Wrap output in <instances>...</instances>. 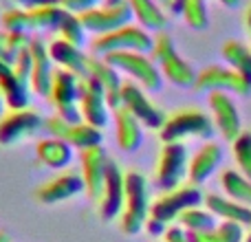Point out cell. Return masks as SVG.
I'll use <instances>...</instances> for the list:
<instances>
[{"mask_svg":"<svg viewBox=\"0 0 251 242\" xmlns=\"http://www.w3.org/2000/svg\"><path fill=\"white\" fill-rule=\"evenodd\" d=\"M150 185L148 178L139 169L126 172V194H124V209L119 214V229L126 236H137L146 227L150 216Z\"/></svg>","mask_w":251,"mask_h":242,"instance_id":"6da1fadb","label":"cell"},{"mask_svg":"<svg viewBox=\"0 0 251 242\" xmlns=\"http://www.w3.org/2000/svg\"><path fill=\"white\" fill-rule=\"evenodd\" d=\"M150 57L156 62L163 79L178 88H192L196 82V71L181 53L176 51V44L165 31H159L152 40Z\"/></svg>","mask_w":251,"mask_h":242,"instance_id":"7a4b0ae2","label":"cell"},{"mask_svg":"<svg viewBox=\"0 0 251 242\" xmlns=\"http://www.w3.org/2000/svg\"><path fill=\"white\" fill-rule=\"evenodd\" d=\"M214 130H216V125L212 121V115H207L201 108H194V106H187V108H178L174 113L165 115L159 134L163 143H183L190 137L212 139Z\"/></svg>","mask_w":251,"mask_h":242,"instance_id":"3957f363","label":"cell"},{"mask_svg":"<svg viewBox=\"0 0 251 242\" xmlns=\"http://www.w3.org/2000/svg\"><path fill=\"white\" fill-rule=\"evenodd\" d=\"M203 198L205 196H203V192L199 190V185L183 183V185L174 187V190L161 192V194L152 200L148 220H154L168 229L174 220H178V216H181L185 209L203 205Z\"/></svg>","mask_w":251,"mask_h":242,"instance_id":"277c9868","label":"cell"},{"mask_svg":"<svg viewBox=\"0 0 251 242\" xmlns=\"http://www.w3.org/2000/svg\"><path fill=\"white\" fill-rule=\"evenodd\" d=\"M152 35L139 24H124L119 29L110 31V33L95 35L91 42V48L95 55H113V53H124V51H137V53H150L152 48Z\"/></svg>","mask_w":251,"mask_h":242,"instance_id":"5b68a950","label":"cell"},{"mask_svg":"<svg viewBox=\"0 0 251 242\" xmlns=\"http://www.w3.org/2000/svg\"><path fill=\"white\" fill-rule=\"evenodd\" d=\"M106 60L119 71L128 75L134 84L150 93H159L163 88V75H161L156 62L150 57V53H137V51H124L106 55Z\"/></svg>","mask_w":251,"mask_h":242,"instance_id":"8992f818","label":"cell"},{"mask_svg":"<svg viewBox=\"0 0 251 242\" xmlns=\"http://www.w3.org/2000/svg\"><path fill=\"white\" fill-rule=\"evenodd\" d=\"M79 86H82V77L77 73L66 69H55L47 99L55 108L57 117L66 121H82V115H79Z\"/></svg>","mask_w":251,"mask_h":242,"instance_id":"52a82bcc","label":"cell"},{"mask_svg":"<svg viewBox=\"0 0 251 242\" xmlns=\"http://www.w3.org/2000/svg\"><path fill=\"white\" fill-rule=\"evenodd\" d=\"M187 165H190V156L185 143H163L154 165V178H152L154 187L168 192L183 185V178L187 176Z\"/></svg>","mask_w":251,"mask_h":242,"instance_id":"ba28073f","label":"cell"},{"mask_svg":"<svg viewBox=\"0 0 251 242\" xmlns=\"http://www.w3.org/2000/svg\"><path fill=\"white\" fill-rule=\"evenodd\" d=\"M44 130V117L33 108L9 110L7 115H0V145L11 147L18 143H25L26 139Z\"/></svg>","mask_w":251,"mask_h":242,"instance_id":"9c48e42d","label":"cell"},{"mask_svg":"<svg viewBox=\"0 0 251 242\" xmlns=\"http://www.w3.org/2000/svg\"><path fill=\"white\" fill-rule=\"evenodd\" d=\"M44 132L49 137H57L66 141L75 150H86L93 145H101V130L86 121H66L57 115L44 119Z\"/></svg>","mask_w":251,"mask_h":242,"instance_id":"30bf717a","label":"cell"},{"mask_svg":"<svg viewBox=\"0 0 251 242\" xmlns=\"http://www.w3.org/2000/svg\"><path fill=\"white\" fill-rule=\"evenodd\" d=\"M119 106H124L130 115L139 119V123L152 130H161L165 121V113L148 97L146 88H141L134 82H124L119 93Z\"/></svg>","mask_w":251,"mask_h":242,"instance_id":"8fae6325","label":"cell"},{"mask_svg":"<svg viewBox=\"0 0 251 242\" xmlns=\"http://www.w3.org/2000/svg\"><path fill=\"white\" fill-rule=\"evenodd\" d=\"M194 91L199 93H214V91H225L231 95H240V97H249L251 95V84L243 75H238L234 69L229 66H207L201 73H196V82H194Z\"/></svg>","mask_w":251,"mask_h":242,"instance_id":"7c38bea8","label":"cell"},{"mask_svg":"<svg viewBox=\"0 0 251 242\" xmlns=\"http://www.w3.org/2000/svg\"><path fill=\"white\" fill-rule=\"evenodd\" d=\"M79 115H82V121L95 125L100 130L106 128L110 117H113V110L108 106L104 88L86 75L82 77V86H79Z\"/></svg>","mask_w":251,"mask_h":242,"instance_id":"4fadbf2b","label":"cell"},{"mask_svg":"<svg viewBox=\"0 0 251 242\" xmlns=\"http://www.w3.org/2000/svg\"><path fill=\"white\" fill-rule=\"evenodd\" d=\"M79 18H82L88 33L101 35V33H110V31L119 29L124 24H130L132 22V11H130L126 0L117 4L101 2L95 9H88V11L79 13Z\"/></svg>","mask_w":251,"mask_h":242,"instance_id":"5bb4252c","label":"cell"},{"mask_svg":"<svg viewBox=\"0 0 251 242\" xmlns=\"http://www.w3.org/2000/svg\"><path fill=\"white\" fill-rule=\"evenodd\" d=\"M110 156L104 145H93L86 150H79V165H82V178H84V192L86 196L97 203L106 181V169H108Z\"/></svg>","mask_w":251,"mask_h":242,"instance_id":"9a60e30c","label":"cell"},{"mask_svg":"<svg viewBox=\"0 0 251 242\" xmlns=\"http://www.w3.org/2000/svg\"><path fill=\"white\" fill-rule=\"evenodd\" d=\"M207 104L209 113H212V121L216 125V130L221 132L223 139L234 141L240 132H243V121H240V110L236 106L231 93L225 91H214L207 93Z\"/></svg>","mask_w":251,"mask_h":242,"instance_id":"2e32d148","label":"cell"},{"mask_svg":"<svg viewBox=\"0 0 251 242\" xmlns=\"http://www.w3.org/2000/svg\"><path fill=\"white\" fill-rule=\"evenodd\" d=\"M124 194H126V172L110 159L106 169V181L100 198H97V214L101 220H115L124 209Z\"/></svg>","mask_w":251,"mask_h":242,"instance_id":"e0dca14e","label":"cell"},{"mask_svg":"<svg viewBox=\"0 0 251 242\" xmlns=\"http://www.w3.org/2000/svg\"><path fill=\"white\" fill-rule=\"evenodd\" d=\"M31 82L18 75L13 69V60L0 55V95L9 110H22L29 108L31 101Z\"/></svg>","mask_w":251,"mask_h":242,"instance_id":"ac0fdd59","label":"cell"},{"mask_svg":"<svg viewBox=\"0 0 251 242\" xmlns=\"http://www.w3.org/2000/svg\"><path fill=\"white\" fill-rule=\"evenodd\" d=\"M84 192V178L79 172L66 169V172L57 174V176L44 181L42 185L35 190V198L42 205H57L79 196Z\"/></svg>","mask_w":251,"mask_h":242,"instance_id":"d6986e66","label":"cell"},{"mask_svg":"<svg viewBox=\"0 0 251 242\" xmlns=\"http://www.w3.org/2000/svg\"><path fill=\"white\" fill-rule=\"evenodd\" d=\"M86 77H93L106 93V99H108L110 110L119 108V93H122V73L110 64L106 57L95 55L91 53L86 60Z\"/></svg>","mask_w":251,"mask_h":242,"instance_id":"ffe728a7","label":"cell"},{"mask_svg":"<svg viewBox=\"0 0 251 242\" xmlns=\"http://www.w3.org/2000/svg\"><path fill=\"white\" fill-rule=\"evenodd\" d=\"M29 53H31V91L47 99L53 73H55V64H53L51 55H49V44L42 38H33Z\"/></svg>","mask_w":251,"mask_h":242,"instance_id":"44dd1931","label":"cell"},{"mask_svg":"<svg viewBox=\"0 0 251 242\" xmlns=\"http://www.w3.org/2000/svg\"><path fill=\"white\" fill-rule=\"evenodd\" d=\"M221 161H223V147L216 141H205L190 156V165H187V178H190V183L192 185H203L218 169Z\"/></svg>","mask_w":251,"mask_h":242,"instance_id":"7402d4cb","label":"cell"},{"mask_svg":"<svg viewBox=\"0 0 251 242\" xmlns=\"http://www.w3.org/2000/svg\"><path fill=\"white\" fill-rule=\"evenodd\" d=\"M113 123H115V139H117L119 150L124 152H137L143 143V125L134 115H130L124 106L113 110Z\"/></svg>","mask_w":251,"mask_h":242,"instance_id":"603a6c76","label":"cell"},{"mask_svg":"<svg viewBox=\"0 0 251 242\" xmlns=\"http://www.w3.org/2000/svg\"><path fill=\"white\" fill-rule=\"evenodd\" d=\"M203 205L221 220L236 222V225L251 229V207H247V205L236 203L225 194H207L203 198Z\"/></svg>","mask_w":251,"mask_h":242,"instance_id":"cb8c5ba5","label":"cell"},{"mask_svg":"<svg viewBox=\"0 0 251 242\" xmlns=\"http://www.w3.org/2000/svg\"><path fill=\"white\" fill-rule=\"evenodd\" d=\"M49 55H51L53 64H55L57 69L73 71L79 77H84V73H86L88 53H84L82 47H75V44L66 42V40L55 38L49 42Z\"/></svg>","mask_w":251,"mask_h":242,"instance_id":"d4e9b609","label":"cell"},{"mask_svg":"<svg viewBox=\"0 0 251 242\" xmlns=\"http://www.w3.org/2000/svg\"><path fill=\"white\" fill-rule=\"evenodd\" d=\"M66 9L62 4H47V7L25 9V26L26 33H51L60 29Z\"/></svg>","mask_w":251,"mask_h":242,"instance_id":"484cf974","label":"cell"},{"mask_svg":"<svg viewBox=\"0 0 251 242\" xmlns=\"http://www.w3.org/2000/svg\"><path fill=\"white\" fill-rule=\"evenodd\" d=\"M126 2L132 11V20H137L139 26H143L146 31H154V33L165 29L168 11L159 0H126Z\"/></svg>","mask_w":251,"mask_h":242,"instance_id":"4316f807","label":"cell"},{"mask_svg":"<svg viewBox=\"0 0 251 242\" xmlns=\"http://www.w3.org/2000/svg\"><path fill=\"white\" fill-rule=\"evenodd\" d=\"M73 150L66 141L57 137H49L42 139V141L35 145V154H38V161L42 165H47L49 169H64L71 165L73 161Z\"/></svg>","mask_w":251,"mask_h":242,"instance_id":"83f0119b","label":"cell"},{"mask_svg":"<svg viewBox=\"0 0 251 242\" xmlns=\"http://www.w3.org/2000/svg\"><path fill=\"white\" fill-rule=\"evenodd\" d=\"M221 187H223V194L229 196L231 200L251 207V178L240 174L238 169H223Z\"/></svg>","mask_w":251,"mask_h":242,"instance_id":"f1b7e54d","label":"cell"},{"mask_svg":"<svg viewBox=\"0 0 251 242\" xmlns=\"http://www.w3.org/2000/svg\"><path fill=\"white\" fill-rule=\"evenodd\" d=\"M223 60L227 62L229 69H234L251 84V47L238 40H227L223 44Z\"/></svg>","mask_w":251,"mask_h":242,"instance_id":"f546056e","label":"cell"},{"mask_svg":"<svg viewBox=\"0 0 251 242\" xmlns=\"http://www.w3.org/2000/svg\"><path fill=\"white\" fill-rule=\"evenodd\" d=\"M190 234V231H187ZM194 242H243L245 240V227L236 225V222L221 220L216 227L207 231H199V234H190Z\"/></svg>","mask_w":251,"mask_h":242,"instance_id":"4dcf8cb0","label":"cell"},{"mask_svg":"<svg viewBox=\"0 0 251 242\" xmlns=\"http://www.w3.org/2000/svg\"><path fill=\"white\" fill-rule=\"evenodd\" d=\"M176 222H178V227H183V229L190 231V234H199V231H207V229H212V227H216L218 218L214 216L205 205L203 207L196 205V207L185 209V212L178 216Z\"/></svg>","mask_w":251,"mask_h":242,"instance_id":"1f68e13d","label":"cell"},{"mask_svg":"<svg viewBox=\"0 0 251 242\" xmlns=\"http://www.w3.org/2000/svg\"><path fill=\"white\" fill-rule=\"evenodd\" d=\"M231 154H234V163L238 172L251 178V130H243L231 141Z\"/></svg>","mask_w":251,"mask_h":242,"instance_id":"d6a6232c","label":"cell"},{"mask_svg":"<svg viewBox=\"0 0 251 242\" xmlns=\"http://www.w3.org/2000/svg\"><path fill=\"white\" fill-rule=\"evenodd\" d=\"M86 26H84L82 18L77 16V13H71L66 11L64 20H62L60 29H57V38L66 40V42L75 44V47H84V42H86Z\"/></svg>","mask_w":251,"mask_h":242,"instance_id":"836d02e7","label":"cell"},{"mask_svg":"<svg viewBox=\"0 0 251 242\" xmlns=\"http://www.w3.org/2000/svg\"><path fill=\"white\" fill-rule=\"evenodd\" d=\"M178 13L183 16L187 26L192 29H205L209 24V16H207V2L205 0H183Z\"/></svg>","mask_w":251,"mask_h":242,"instance_id":"e575fe53","label":"cell"},{"mask_svg":"<svg viewBox=\"0 0 251 242\" xmlns=\"http://www.w3.org/2000/svg\"><path fill=\"white\" fill-rule=\"evenodd\" d=\"M31 40H33V35L25 33V31H2V55L13 60L18 53L31 47Z\"/></svg>","mask_w":251,"mask_h":242,"instance_id":"d590c367","label":"cell"},{"mask_svg":"<svg viewBox=\"0 0 251 242\" xmlns=\"http://www.w3.org/2000/svg\"><path fill=\"white\" fill-rule=\"evenodd\" d=\"M104 0H60V4L66 9V11H71V13H84V11H88V9H95L97 4H101Z\"/></svg>","mask_w":251,"mask_h":242,"instance_id":"8d00e7d4","label":"cell"},{"mask_svg":"<svg viewBox=\"0 0 251 242\" xmlns=\"http://www.w3.org/2000/svg\"><path fill=\"white\" fill-rule=\"evenodd\" d=\"M163 242H194V240H192V236L187 234L183 227L174 225V227H168V231H165V236H163Z\"/></svg>","mask_w":251,"mask_h":242,"instance_id":"74e56055","label":"cell"},{"mask_svg":"<svg viewBox=\"0 0 251 242\" xmlns=\"http://www.w3.org/2000/svg\"><path fill=\"white\" fill-rule=\"evenodd\" d=\"M13 4L20 9H35L47 7V4H60V0H13Z\"/></svg>","mask_w":251,"mask_h":242,"instance_id":"f35d334b","label":"cell"},{"mask_svg":"<svg viewBox=\"0 0 251 242\" xmlns=\"http://www.w3.org/2000/svg\"><path fill=\"white\" fill-rule=\"evenodd\" d=\"M245 29H247V35L251 40V2L247 4V9H245Z\"/></svg>","mask_w":251,"mask_h":242,"instance_id":"ab89813d","label":"cell"},{"mask_svg":"<svg viewBox=\"0 0 251 242\" xmlns=\"http://www.w3.org/2000/svg\"><path fill=\"white\" fill-rule=\"evenodd\" d=\"M161 4H163V9L165 11H170V13H176V9H174V0H159Z\"/></svg>","mask_w":251,"mask_h":242,"instance_id":"60d3db41","label":"cell"},{"mask_svg":"<svg viewBox=\"0 0 251 242\" xmlns=\"http://www.w3.org/2000/svg\"><path fill=\"white\" fill-rule=\"evenodd\" d=\"M0 242H11V236H9L4 229H0Z\"/></svg>","mask_w":251,"mask_h":242,"instance_id":"b9f144b4","label":"cell"},{"mask_svg":"<svg viewBox=\"0 0 251 242\" xmlns=\"http://www.w3.org/2000/svg\"><path fill=\"white\" fill-rule=\"evenodd\" d=\"M223 4H225V7H236V4H238V0H221Z\"/></svg>","mask_w":251,"mask_h":242,"instance_id":"7bdbcfd3","label":"cell"},{"mask_svg":"<svg viewBox=\"0 0 251 242\" xmlns=\"http://www.w3.org/2000/svg\"><path fill=\"white\" fill-rule=\"evenodd\" d=\"M181 2H183V0H174V9H176V13H178V7H181Z\"/></svg>","mask_w":251,"mask_h":242,"instance_id":"ee69618b","label":"cell"},{"mask_svg":"<svg viewBox=\"0 0 251 242\" xmlns=\"http://www.w3.org/2000/svg\"><path fill=\"white\" fill-rule=\"evenodd\" d=\"M2 110H4V101H2V95H0V115H2Z\"/></svg>","mask_w":251,"mask_h":242,"instance_id":"f6af8a7d","label":"cell"},{"mask_svg":"<svg viewBox=\"0 0 251 242\" xmlns=\"http://www.w3.org/2000/svg\"><path fill=\"white\" fill-rule=\"evenodd\" d=\"M104 2H110V4H117V2H124V0H104Z\"/></svg>","mask_w":251,"mask_h":242,"instance_id":"bcb514c9","label":"cell"},{"mask_svg":"<svg viewBox=\"0 0 251 242\" xmlns=\"http://www.w3.org/2000/svg\"><path fill=\"white\" fill-rule=\"evenodd\" d=\"M0 55H2V31H0Z\"/></svg>","mask_w":251,"mask_h":242,"instance_id":"7dc6e473","label":"cell"},{"mask_svg":"<svg viewBox=\"0 0 251 242\" xmlns=\"http://www.w3.org/2000/svg\"><path fill=\"white\" fill-rule=\"evenodd\" d=\"M245 242H251V229H249V234H247V238H245Z\"/></svg>","mask_w":251,"mask_h":242,"instance_id":"c3c4849f","label":"cell"},{"mask_svg":"<svg viewBox=\"0 0 251 242\" xmlns=\"http://www.w3.org/2000/svg\"><path fill=\"white\" fill-rule=\"evenodd\" d=\"M11 242H13V240H11Z\"/></svg>","mask_w":251,"mask_h":242,"instance_id":"681fc988","label":"cell"}]
</instances>
